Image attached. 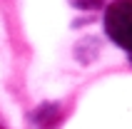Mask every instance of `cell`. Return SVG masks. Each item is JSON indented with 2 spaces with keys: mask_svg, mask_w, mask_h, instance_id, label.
Wrapping results in <instances>:
<instances>
[{
  "mask_svg": "<svg viewBox=\"0 0 132 129\" xmlns=\"http://www.w3.org/2000/svg\"><path fill=\"white\" fill-rule=\"evenodd\" d=\"M105 30L115 45L132 52V0H115L107 5Z\"/></svg>",
  "mask_w": 132,
  "mask_h": 129,
  "instance_id": "cell-1",
  "label": "cell"
}]
</instances>
